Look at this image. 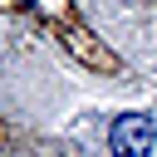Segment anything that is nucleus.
<instances>
[{"instance_id":"obj_1","label":"nucleus","mask_w":157,"mask_h":157,"mask_svg":"<svg viewBox=\"0 0 157 157\" xmlns=\"http://www.w3.org/2000/svg\"><path fill=\"white\" fill-rule=\"evenodd\" d=\"M108 147H113V157H147V152H152V118L123 113V118L108 128Z\"/></svg>"}]
</instances>
